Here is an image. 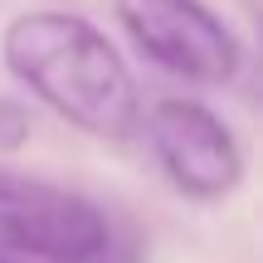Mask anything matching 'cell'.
Instances as JSON below:
<instances>
[{
  "label": "cell",
  "mask_w": 263,
  "mask_h": 263,
  "mask_svg": "<svg viewBox=\"0 0 263 263\" xmlns=\"http://www.w3.org/2000/svg\"><path fill=\"white\" fill-rule=\"evenodd\" d=\"M5 68L44 98L59 117L93 137H127L137 127V83L107 34L64 10L20 15L0 39Z\"/></svg>",
  "instance_id": "1"
},
{
  "label": "cell",
  "mask_w": 263,
  "mask_h": 263,
  "mask_svg": "<svg viewBox=\"0 0 263 263\" xmlns=\"http://www.w3.org/2000/svg\"><path fill=\"white\" fill-rule=\"evenodd\" d=\"M0 254L20 263H112L117 229L78 190L0 171Z\"/></svg>",
  "instance_id": "2"
},
{
  "label": "cell",
  "mask_w": 263,
  "mask_h": 263,
  "mask_svg": "<svg viewBox=\"0 0 263 263\" xmlns=\"http://www.w3.org/2000/svg\"><path fill=\"white\" fill-rule=\"evenodd\" d=\"M127 34L166 73L195 83H229L239 73V39L200 0H117Z\"/></svg>",
  "instance_id": "3"
},
{
  "label": "cell",
  "mask_w": 263,
  "mask_h": 263,
  "mask_svg": "<svg viewBox=\"0 0 263 263\" xmlns=\"http://www.w3.org/2000/svg\"><path fill=\"white\" fill-rule=\"evenodd\" d=\"M146 137L171 185L195 200H219L244 176V151L234 132L195 98H161L146 117Z\"/></svg>",
  "instance_id": "4"
},
{
  "label": "cell",
  "mask_w": 263,
  "mask_h": 263,
  "mask_svg": "<svg viewBox=\"0 0 263 263\" xmlns=\"http://www.w3.org/2000/svg\"><path fill=\"white\" fill-rule=\"evenodd\" d=\"M25 137V117H20L15 103H0V146H15Z\"/></svg>",
  "instance_id": "5"
},
{
  "label": "cell",
  "mask_w": 263,
  "mask_h": 263,
  "mask_svg": "<svg viewBox=\"0 0 263 263\" xmlns=\"http://www.w3.org/2000/svg\"><path fill=\"white\" fill-rule=\"evenodd\" d=\"M0 263H20V258H10V254H0Z\"/></svg>",
  "instance_id": "6"
}]
</instances>
